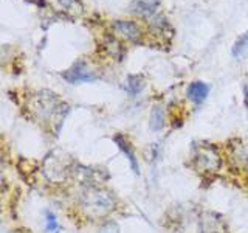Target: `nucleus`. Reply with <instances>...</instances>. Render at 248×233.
<instances>
[{"label":"nucleus","mask_w":248,"mask_h":233,"mask_svg":"<svg viewBox=\"0 0 248 233\" xmlns=\"http://www.w3.org/2000/svg\"><path fill=\"white\" fill-rule=\"evenodd\" d=\"M163 126H165V111L161 106H155L151 112V129L160 131Z\"/></svg>","instance_id":"nucleus-12"},{"label":"nucleus","mask_w":248,"mask_h":233,"mask_svg":"<svg viewBox=\"0 0 248 233\" xmlns=\"http://www.w3.org/2000/svg\"><path fill=\"white\" fill-rule=\"evenodd\" d=\"M64 78L68 83H89V81H95L96 76L93 75L92 70L84 64V62H76V64L67 70L64 73Z\"/></svg>","instance_id":"nucleus-6"},{"label":"nucleus","mask_w":248,"mask_h":233,"mask_svg":"<svg viewBox=\"0 0 248 233\" xmlns=\"http://www.w3.org/2000/svg\"><path fill=\"white\" fill-rule=\"evenodd\" d=\"M118 232H120L118 225L110 221V222H104L103 225H101L96 233H118Z\"/></svg>","instance_id":"nucleus-15"},{"label":"nucleus","mask_w":248,"mask_h":233,"mask_svg":"<svg viewBox=\"0 0 248 233\" xmlns=\"http://www.w3.org/2000/svg\"><path fill=\"white\" fill-rule=\"evenodd\" d=\"M45 224H46V230L54 233V232H59L61 225L56 219V216H54L51 212H46V217H45Z\"/></svg>","instance_id":"nucleus-14"},{"label":"nucleus","mask_w":248,"mask_h":233,"mask_svg":"<svg viewBox=\"0 0 248 233\" xmlns=\"http://www.w3.org/2000/svg\"><path fill=\"white\" fill-rule=\"evenodd\" d=\"M194 163L200 173H216L220 168V155L213 145L199 146L194 154Z\"/></svg>","instance_id":"nucleus-3"},{"label":"nucleus","mask_w":248,"mask_h":233,"mask_svg":"<svg viewBox=\"0 0 248 233\" xmlns=\"http://www.w3.org/2000/svg\"><path fill=\"white\" fill-rule=\"evenodd\" d=\"M157 2H137L134 5V13L140 16H146V17H154L157 13Z\"/></svg>","instance_id":"nucleus-10"},{"label":"nucleus","mask_w":248,"mask_h":233,"mask_svg":"<svg viewBox=\"0 0 248 233\" xmlns=\"http://www.w3.org/2000/svg\"><path fill=\"white\" fill-rule=\"evenodd\" d=\"M31 111L34 112L37 120L48 124H56L59 128L67 114V106L53 92L44 90L36 95L33 104H31Z\"/></svg>","instance_id":"nucleus-1"},{"label":"nucleus","mask_w":248,"mask_h":233,"mask_svg":"<svg viewBox=\"0 0 248 233\" xmlns=\"http://www.w3.org/2000/svg\"><path fill=\"white\" fill-rule=\"evenodd\" d=\"M124 87L130 93H138L141 92L144 87V78L141 75H130L127 76L126 83H124Z\"/></svg>","instance_id":"nucleus-11"},{"label":"nucleus","mask_w":248,"mask_h":233,"mask_svg":"<svg viewBox=\"0 0 248 233\" xmlns=\"http://www.w3.org/2000/svg\"><path fill=\"white\" fill-rule=\"evenodd\" d=\"M81 207L87 216L101 217L112 212L115 207V196L112 191L90 185L81 194Z\"/></svg>","instance_id":"nucleus-2"},{"label":"nucleus","mask_w":248,"mask_h":233,"mask_svg":"<svg viewBox=\"0 0 248 233\" xmlns=\"http://www.w3.org/2000/svg\"><path fill=\"white\" fill-rule=\"evenodd\" d=\"M248 49V33H245L242 37H239L236 44H234V49H232V54L237 58V56H242L244 51Z\"/></svg>","instance_id":"nucleus-13"},{"label":"nucleus","mask_w":248,"mask_h":233,"mask_svg":"<svg viewBox=\"0 0 248 233\" xmlns=\"http://www.w3.org/2000/svg\"><path fill=\"white\" fill-rule=\"evenodd\" d=\"M115 30L118 31L124 39H127V41H132V42H140V37H141L140 28L134 22H129V20H116Z\"/></svg>","instance_id":"nucleus-7"},{"label":"nucleus","mask_w":248,"mask_h":233,"mask_svg":"<svg viewBox=\"0 0 248 233\" xmlns=\"http://www.w3.org/2000/svg\"><path fill=\"white\" fill-rule=\"evenodd\" d=\"M199 227H200L202 233H227L223 217L214 212L202 213L200 221H199Z\"/></svg>","instance_id":"nucleus-4"},{"label":"nucleus","mask_w":248,"mask_h":233,"mask_svg":"<svg viewBox=\"0 0 248 233\" xmlns=\"http://www.w3.org/2000/svg\"><path fill=\"white\" fill-rule=\"evenodd\" d=\"M116 140V143L120 145V148H121V151L127 155V159H129V162H130V166H132V169L135 171V173L138 174L140 173V168H138V162H137V155L134 154V148H132L126 140H123V138H120V137H116L115 138Z\"/></svg>","instance_id":"nucleus-9"},{"label":"nucleus","mask_w":248,"mask_h":233,"mask_svg":"<svg viewBox=\"0 0 248 233\" xmlns=\"http://www.w3.org/2000/svg\"><path fill=\"white\" fill-rule=\"evenodd\" d=\"M68 173H70V168L62 159H56L51 155V157H48V160L45 162V174L53 182L64 181Z\"/></svg>","instance_id":"nucleus-5"},{"label":"nucleus","mask_w":248,"mask_h":233,"mask_svg":"<svg viewBox=\"0 0 248 233\" xmlns=\"http://www.w3.org/2000/svg\"><path fill=\"white\" fill-rule=\"evenodd\" d=\"M209 87L203 83H192L188 87V98L192 100L194 103H202L208 97Z\"/></svg>","instance_id":"nucleus-8"}]
</instances>
